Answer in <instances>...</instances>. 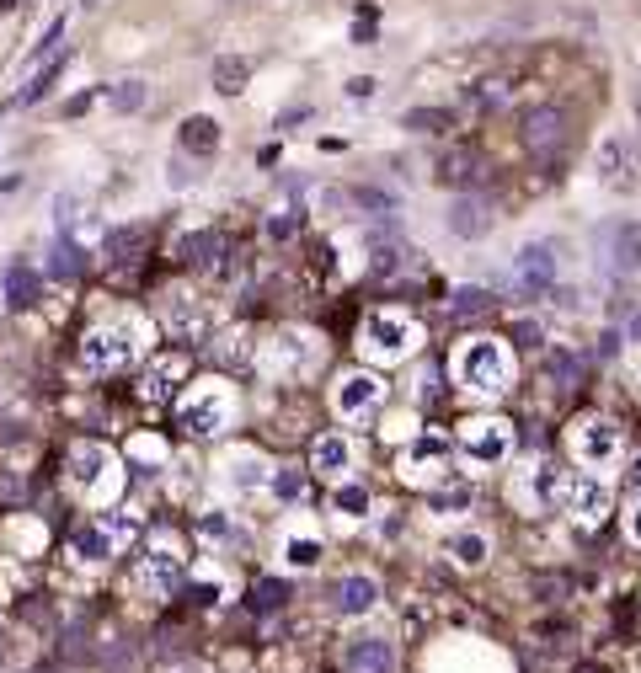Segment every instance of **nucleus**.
<instances>
[{"label":"nucleus","mask_w":641,"mask_h":673,"mask_svg":"<svg viewBox=\"0 0 641 673\" xmlns=\"http://www.w3.org/2000/svg\"><path fill=\"white\" fill-rule=\"evenodd\" d=\"M455 380H460V390L492 401V396H503L508 380H513V358L497 337H471V342H460V353H455Z\"/></svg>","instance_id":"nucleus-1"},{"label":"nucleus","mask_w":641,"mask_h":673,"mask_svg":"<svg viewBox=\"0 0 641 673\" xmlns=\"http://www.w3.org/2000/svg\"><path fill=\"white\" fill-rule=\"evenodd\" d=\"M417 348V321L406 310H369L364 326H358V353L369 364H396Z\"/></svg>","instance_id":"nucleus-2"},{"label":"nucleus","mask_w":641,"mask_h":673,"mask_svg":"<svg viewBox=\"0 0 641 673\" xmlns=\"http://www.w3.org/2000/svg\"><path fill=\"white\" fill-rule=\"evenodd\" d=\"M139 358V332L129 321H107V326H91L86 342H81V364L91 374H113L123 364H134Z\"/></svg>","instance_id":"nucleus-3"},{"label":"nucleus","mask_w":641,"mask_h":673,"mask_svg":"<svg viewBox=\"0 0 641 673\" xmlns=\"http://www.w3.org/2000/svg\"><path fill=\"white\" fill-rule=\"evenodd\" d=\"M177 428L193 433V438H214L230 428V396L220 385H198L187 390V396L177 401Z\"/></svg>","instance_id":"nucleus-4"},{"label":"nucleus","mask_w":641,"mask_h":673,"mask_svg":"<svg viewBox=\"0 0 641 673\" xmlns=\"http://www.w3.org/2000/svg\"><path fill=\"white\" fill-rule=\"evenodd\" d=\"M567 444H572L577 465H588V471H604V465L620 455V428H615L609 417H599V412H583V417L567 428Z\"/></svg>","instance_id":"nucleus-5"},{"label":"nucleus","mask_w":641,"mask_h":673,"mask_svg":"<svg viewBox=\"0 0 641 673\" xmlns=\"http://www.w3.org/2000/svg\"><path fill=\"white\" fill-rule=\"evenodd\" d=\"M593 166H599V182L615 187V193H636L641 187V145L631 134H609L599 155H593Z\"/></svg>","instance_id":"nucleus-6"},{"label":"nucleus","mask_w":641,"mask_h":673,"mask_svg":"<svg viewBox=\"0 0 641 673\" xmlns=\"http://www.w3.org/2000/svg\"><path fill=\"white\" fill-rule=\"evenodd\" d=\"M380 401H385V380H380V374H369V369H348L337 380V390H332L337 417H348V422H364Z\"/></svg>","instance_id":"nucleus-7"},{"label":"nucleus","mask_w":641,"mask_h":673,"mask_svg":"<svg viewBox=\"0 0 641 673\" xmlns=\"http://www.w3.org/2000/svg\"><path fill=\"white\" fill-rule=\"evenodd\" d=\"M460 449H465L476 465L508 460V455H513V422H503V417H476V422H465Z\"/></svg>","instance_id":"nucleus-8"},{"label":"nucleus","mask_w":641,"mask_h":673,"mask_svg":"<svg viewBox=\"0 0 641 673\" xmlns=\"http://www.w3.org/2000/svg\"><path fill=\"white\" fill-rule=\"evenodd\" d=\"M561 503L577 524H604L609 508H615V497L599 476H561Z\"/></svg>","instance_id":"nucleus-9"},{"label":"nucleus","mask_w":641,"mask_h":673,"mask_svg":"<svg viewBox=\"0 0 641 673\" xmlns=\"http://www.w3.org/2000/svg\"><path fill=\"white\" fill-rule=\"evenodd\" d=\"M567 134H572V123L561 107H535V113H524V150L529 155H540V161H551V155H561V145H567Z\"/></svg>","instance_id":"nucleus-10"},{"label":"nucleus","mask_w":641,"mask_h":673,"mask_svg":"<svg viewBox=\"0 0 641 673\" xmlns=\"http://www.w3.org/2000/svg\"><path fill=\"white\" fill-rule=\"evenodd\" d=\"M513 284L524 294H551L556 289V246L529 241L519 257H513Z\"/></svg>","instance_id":"nucleus-11"},{"label":"nucleus","mask_w":641,"mask_h":673,"mask_svg":"<svg viewBox=\"0 0 641 673\" xmlns=\"http://www.w3.org/2000/svg\"><path fill=\"white\" fill-rule=\"evenodd\" d=\"M561 492V471L556 465H535V471H524L519 481H513V503H519L524 513H545L556 503Z\"/></svg>","instance_id":"nucleus-12"},{"label":"nucleus","mask_w":641,"mask_h":673,"mask_svg":"<svg viewBox=\"0 0 641 673\" xmlns=\"http://www.w3.org/2000/svg\"><path fill=\"white\" fill-rule=\"evenodd\" d=\"M401 471H406V481H433V476H444V471H449V444H444V438H417V444L401 455Z\"/></svg>","instance_id":"nucleus-13"},{"label":"nucleus","mask_w":641,"mask_h":673,"mask_svg":"<svg viewBox=\"0 0 641 673\" xmlns=\"http://www.w3.org/2000/svg\"><path fill=\"white\" fill-rule=\"evenodd\" d=\"M342 668L348 673H396V647L385 636H358L348 647V657H342Z\"/></svg>","instance_id":"nucleus-14"},{"label":"nucleus","mask_w":641,"mask_h":673,"mask_svg":"<svg viewBox=\"0 0 641 673\" xmlns=\"http://www.w3.org/2000/svg\"><path fill=\"white\" fill-rule=\"evenodd\" d=\"M107 471H113V455H107L102 444H75L70 449V481L81 492H97Z\"/></svg>","instance_id":"nucleus-15"},{"label":"nucleus","mask_w":641,"mask_h":673,"mask_svg":"<svg viewBox=\"0 0 641 673\" xmlns=\"http://www.w3.org/2000/svg\"><path fill=\"white\" fill-rule=\"evenodd\" d=\"M353 465V444L342 433H321L316 444H310V471L316 476H332V481H342V471Z\"/></svg>","instance_id":"nucleus-16"},{"label":"nucleus","mask_w":641,"mask_h":673,"mask_svg":"<svg viewBox=\"0 0 641 673\" xmlns=\"http://www.w3.org/2000/svg\"><path fill=\"white\" fill-rule=\"evenodd\" d=\"M449 230H455L460 241H481V236L492 230V209H487L476 193H460L455 209H449Z\"/></svg>","instance_id":"nucleus-17"},{"label":"nucleus","mask_w":641,"mask_h":673,"mask_svg":"<svg viewBox=\"0 0 641 673\" xmlns=\"http://www.w3.org/2000/svg\"><path fill=\"white\" fill-rule=\"evenodd\" d=\"M374 599H380V588H374V577H364V572L337 577V588H332L337 615H369V609H374Z\"/></svg>","instance_id":"nucleus-18"},{"label":"nucleus","mask_w":641,"mask_h":673,"mask_svg":"<svg viewBox=\"0 0 641 673\" xmlns=\"http://www.w3.org/2000/svg\"><path fill=\"white\" fill-rule=\"evenodd\" d=\"M481 155H471V150H449L444 161H439V182L444 187H460V193H471V187H481Z\"/></svg>","instance_id":"nucleus-19"},{"label":"nucleus","mask_w":641,"mask_h":673,"mask_svg":"<svg viewBox=\"0 0 641 673\" xmlns=\"http://www.w3.org/2000/svg\"><path fill=\"white\" fill-rule=\"evenodd\" d=\"M118 540H123V524H81L75 529V551H81L86 561H107L118 551Z\"/></svg>","instance_id":"nucleus-20"},{"label":"nucleus","mask_w":641,"mask_h":673,"mask_svg":"<svg viewBox=\"0 0 641 673\" xmlns=\"http://www.w3.org/2000/svg\"><path fill=\"white\" fill-rule=\"evenodd\" d=\"M182 572H187V556L177 551V545H166V540L145 556V577H150L155 588H177V583H182Z\"/></svg>","instance_id":"nucleus-21"},{"label":"nucleus","mask_w":641,"mask_h":673,"mask_svg":"<svg viewBox=\"0 0 641 673\" xmlns=\"http://www.w3.org/2000/svg\"><path fill=\"white\" fill-rule=\"evenodd\" d=\"M225 257V236L220 230H193V236L182 241V262L187 268H220Z\"/></svg>","instance_id":"nucleus-22"},{"label":"nucleus","mask_w":641,"mask_h":673,"mask_svg":"<svg viewBox=\"0 0 641 673\" xmlns=\"http://www.w3.org/2000/svg\"><path fill=\"white\" fill-rule=\"evenodd\" d=\"M145 230L129 225V230H107V262L113 268H139V257H145Z\"/></svg>","instance_id":"nucleus-23"},{"label":"nucleus","mask_w":641,"mask_h":673,"mask_svg":"<svg viewBox=\"0 0 641 673\" xmlns=\"http://www.w3.org/2000/svg\"><path fill=\"white\" fill-rule=\"evenodd\" d=\"M182 150L187 155H214V150H220V123H214V118H203V113H193V118H187L182 123Z\"/></svg>","instance_id":"nucleus-24"},{"label":"nucleus","mask_w":641,"mask_h":673,"mask_svg":"<svg viewBox=\"0 0 641 673\" xmlns=\"http://www.w3.org/2000/svg\"><path fill=\"white\" fill-rule=\"evenodd\" d=\"M545 374H551V385H556V390H583V380H588V358H577V353H567V348H556V353H551V364H545Z\"/></svg>","instance_id":"nucleus-25"},{"label":"nucleus","mask_w":641,"mask_h":673,"mask_svg":"<svg viewBox=\"0 0 641 673\" xmlns=\"http://www.w3.org/2000/svg\"><path fill=\"white\" fill-rule=\"evenodd\" d=\"M38 294H43V278L33 268H6V305L11 310H27V305H38Z\"/></svg>","instance_id":"nucleus-26"},{"label":"nucleus","mask_w":641,"mask_h":673,"mask_svg":"<svg viewBox=\"0 0 641 673\" xmlns=\"http://www.w3.org/2000/svg\"><path fill=\"white\" fill-rule=\"evenodd\" d=\"M609 241H615V252H609V257H615V268L620 273H641V225H636V219H631V225H615V230H609Z\"/></svg>","instance_id":"nucleus-27"},{"label":"nucleus","mask_w":641,"mask_h":673,"mask_svg":"<svg viewBox=\"0 0 641 673\" xmlns=\"http://www.w3.org/2000/svg\"><path fill=\"white\" fill-rule=\"evenodd\" d=\"M65 65H70V49H65V54H49V65H43V70L33 75V86H27V91H22V97H17V102H22V107H33V102H43V97H49V91L59 86V75H65Z\"/></svg>","instance_id":"nucleus-28"},{"label":"nucleus","mask_w":641,"mask_h":673,"mask_svg":"<svg viewBox=\"0 0 641 673\" xmlns=\"http://www.w3.org/2000/svg\"><path fill=\"white\" fill-rule=\"evenodd\" d=\"M246 75H252V65H246V59H236V54H220V59H214V86H220L225 97L246 91Z\"/></svg>","instance_id":"nucleus-29"},{"label":"nucleus","mask_w":641,"mask_h":673,"mask_svg":"<svg viewBox=\"0 0 641 673\" xmlns=\"http://www.w3.org/2000/svg\"><path fill=\"white\" fill-rule=\"evenodd\" d=\"M49 273H54V278H81V273H86V252H81L75 241H54Z\"/></svg>","instance_id":"nucleus-30"},{"label":"nucleus","mask_w":641,"mask_h":673,"mask_svg":"<svg viewBox=\"0 0 641 673\" xmlns=\"http://www.w3.org/2000/svg\"><path fill=\"white\" fill-rule=\"evenodd\" d=\"M487 310H492V294L487 289H455V294H449V316H455V321L487 316Z\"/></svg>","instance_id":"nucleus-31"},{"label":"nucleus","mask_w":641,"mask_h":673,"mask_svg":"<svg viewBox=\"0 0 641 673\" xmlns=\"http://www.w3.org/2000/svg\"><path fill=\"white\" fill-rule=\"evenodd\" d=\"M289 604V583H278V577H262V583H252V609L257 615H273V609Z\"/></svg>","instance_id":"nucleus-32"},{"label":"nucleus","mask_w":641,"mask_h":673,"mask_svg":"<svg viewBox=\"0 0 641 673\" xmlns=\"http://www.w3.org/2000/svg\"><path fill=\"white\" fill-rule=\"evenodd\" d=\"M406 129H412V134H444L449 113H444V107H412V113H406Z\"/></svg>","instance_id":"nucleus-33"},{"label":"nucleus","mask_w":641,"mask_h":673,"mask_svg":"<svg viewBox=\"0 0 641 673\" xmlns=\"http://www.w3.org/2000/svg\"><path fill=\"white\" fill-rule=\"evenodd\" d=\"M449 556H455L460 567H481V561H487V540L481 535H455L449 540Z\"/></svg>","instance_id":"nucleus-34"},{"label":"nucleus","mask_w":641,"mask_h":673,"mask_svg":"<svg viewBox=\"0 0 641 673\" xmlns=\"http://www.w3.org/2000/svg\"><path fill=\"white\" fill-rule=\"evenodd\" d=\"M145 97H150L145 81H134V75H129V81L113 86V113H139V107H145Z\"/></svg>","instance_id":"nucleus-35"},{"label":"nucleus","mask_w":641,"mask_h":673,"mask_svg":"<svg viewBox=\"0 0 641 673\" xmlns=\"http://www.w3.org/2000/svg\"><path fill=\"white\" fill-rule=\"evenodd\" d=\"M508 97L503 81H481V86H465V107H497Z\"/></svg>","instance_id":"nucleus-36"},{"label":"nucleus","mask_w":641,"mask_h":673,"mask_svg":"<svg viewBox=\"0 0 641 673\" xmlns=\"http://www.w3.org/2000/svg\"><path fill=\"white\" fill-rule=\"evenodd\" d=\"M337 513H348V519H364V513H369V492L353 487V481H348V487H337Z\"/></svg>","instance_id":"nucleus-37"},{"label":"nucleus","mask_w":641,"mask_h":673,"mask_svg":"<svg viewBox=\"0 0 641 673\" xmlns=\"http://www.w3.org/2000/svg\"><path fill=\"white\" fill-rule=\"evenodd\" d=\"M284 556H289V567H316V561H321V540H300V535H294L284 545Z\"/></svg>","instance_id":"nucleus-38"},{"label":"nucleus","mask_w":641,"mask_h":673,"mask_svg":"<svg viewBox=\"0 0 641 673\" xmlns=\"http://www.w3.org/2000/svg\"><path fill=\"white\" fill-rule=\"evenodd\" d=\"M294 230H300V219H294V214H278V219H268V236H273V241H289Z\"/></svg>","instance_id":"nucleus-39"},{"label":"nucleus","mask_w":641,"mask_h":673,"mask_svg":"<svg viewBox=\"0 0 641 673\" xmlns=\"http://www.w3.org/2000/svg\"><path fill=\"white\" fill-rule=\"evenodd\" d=\"M513 342H519V348H540V326L535 321H513Z\"/></svg>","instance_id":"nucleus-40"},{"label":"nucleus","mask_w":641,"mask_h":673,"mask_svg":"<svg viewBox=\"0 0 641 673\" xmlns=\"http://www.w3.org/2000/svg\"><path fill=\"white\" fill-rule=\"evenodd\" d=\"M300 492H305V476H294V471L278 476V497H300Z\"/></svg>","instance_id":"nucleus-41"},{"label":"nucleus","mask_w":641,"mask_h":673,"mask_svg":"<svg viewBox=\"0 0 641 673\" xmlns=\"http://www.w3.org/2000/svg\"><path fill=\"white\" fill-rule=\"evenodd\" d=\"M599 358H615L620 353V332H599V348H593Z\"/></svg>","instance_id":"nucleus-42"},{"label":"nucleus","mask_w":641,"mask_h":673,"mask_svg":"<svg viewBox=\"0 0 641 673\" xmlns=\"http://www.w3.org/2000/svg\"><path fill=\"white\" fill-rule=\"evenodd\" d=\"M471 503V492H444V497H433V508H465Z\"/></svg>","instance_id":"nucleus-43"},{"label":"nucleus","mask_w":641,"mask_h":673,"mask_svg":"<svg viewBox=\"0 0 641 673\" xmlns=\"http://www.w3.org/2000/svg\"><path fill=\"white\" fill-rule=\"evenodd\" d=\"M625 487H631V492H636V497H641V455H636V460H631V471H625Z\"/></svg>","instance_id":"nucleus-44"},{"label":"nucleus","mask_w":641,"mask_h":673,"mask_svg":"<svg viewBox=\"0 0 641 673\" xmlns=\"http://www.w3.org/2000/svg\"><path fill=\"white\" fill-rule=\"evenodd\" d=\"M187 177H193V171H187V161H171V187H187Z\"/></svg>","instance_id":"nucleus-45"},{"label":"nucleus","mask_w":641,"mask_h":673,"mask_svg":"<svg viewBox=\"0 0 641 673\" xmlns=\"http://www.w3.org/2000/svg\"><path fill=\"white\" fill-rule=\"evenodd\" d=\"M348 91H353V97H369L374 81H369V75H358V81H348Z\"/></svg>","instance_id":"nucleus-46"},{"label":"nucleus","mask_w":641,"mask_h":673,"mask_svg":"<svg viewBox=\"0 0 641 673\" xmlns=\"http://www.w3.org/2000/svg\"><path fill=\"white\" fill-rule=\"evenodd\" d=\"M625 337L641 342V310H631V321H625Z\"/></svg>","instance_id":"nucleus-47"},{"label":"nucleus","mask_w":641,"mask_h":673,"mask_svg":"<svg viewBox=\"0 0 641 673\" xmlns=\"http://www.w3.org/2000/svg\"><path fill=\"white\" fill-rule=\"evenodd\" d=\"M631 540L641 545V503H636V513H631Z\"/></svg>","instance_id":"nucleus-48"},{"label":"nucleus","mask_w":641,"mask_h":673,"mask_svg":"<svg viewBox=\"0 0 641 673\" xmlns=\"http://www.w3.org/2000/svg\"><path fill=\"white\" fill-rule=\"evenodd\" d=\"M577 673H604V668H593V663H583V668H577Z\"/></svg>","instance_id":"nucleus-49"},{"label":"nucleus","mask_w":641,"mask_h":673,"mask_svg":"<svg viewBox=\"0 0 641 673\" xmlns=\"http://www.w3.org/2000/svg\"><path fill=\"white\" fill-rule=\"evenodd\" d=\"M81 6H86V11H97V6H102V0H81Z\"/></svg>","instance_id":"nucleus-50"},{"label":"nucleus","mask_w":641,"mask_h":673,"mask_svg":"<svg viewBox=\"0 0 641 673\" xmlns=\"http://www.w3.org/2000/svg\"><path fill=\"white\" fill-rule=\"evenodd\" d=\"M0 663H6V652H0Z\"/></svg>","instance_id":"nucleus-51"}]
</instances>
